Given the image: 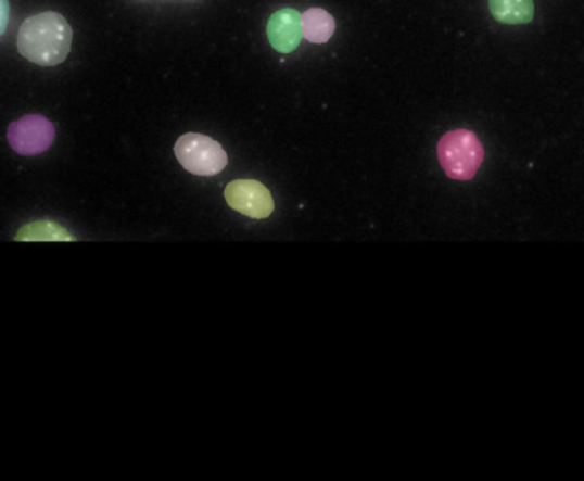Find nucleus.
Here are the masks:
<instances>
[{
	"mask_svg": "<svg viewBox=\"0 0 584 481\" xmlns=\"http://www.w3.org/2000/svg\"><path fill=\"white\" fill-rule=\"evenodd\" d=\"M302 14L295 9H280L269 17L266 33L272 49L280 53H292L299 49L302 38Z\"/></svg>",
	"mask_w": 584,
	"mask_h": 481,
	"instance_id": "obj_6",
	"label": "nucleus"
},
{
	"mask_svg": "<svg viewBox=\"0 0 584 481\" xmlns=\"http://www.w3.org/2000/svg\"><path fill=\"white\" fill-rule=\"evenodd\" d=\"M437 156L447 177L471 180L482 166L485 153L475 132L458 129L444 134L439 141Z\"/></svg>",
	"mask_w": 584,
	"mask_h": 481,
	"instance_id": "obj_2",
	"label": "nucleus"
},
{
	"mask_svg": "<svg viewBox=\"0 0 584 481\" xmlns=\"http://www.w3.org/2000/svg\"><path fill=\"white\" fill-rule=\"evenodd\" d=\"M55 127L41 115H26L8 129V141L21 156H37L52 147Z\"/></svg>",
	"mask_w": 584,
	"mask_h": 481,
	"instance_id": "obj_4",
	"label": "nucleus"
},
{
	"mask_svg": "<svg viewBox=\"0 0 584 481\" xmlns=\"http://www.w3.org/2000/svg\"><path fill=\"white\" fill-rule=\"evenodd\" d=\"M16 240H29V242L33 240H46V242L58 240V242H62V240H74V237L59 223L41 219V221H33L21 228L17 231Z\"/></svg>",
	"mask_w": 584,
	"mask_h": 481,
	"instance_id": "obj_9",
	"label": "nucleus"
},
{
	"mask_svg": "<svg viewBox=\"0 0 584 481\" xmlns=\"http://www.w3.org/2000/svg\"><path fill=\"white\" fill-rule=\"evenodd\" d=\"M73 47V28L62 14L41 13L20 26L17 50L26 61L41 67L62 64Z\"/></svg>",
	"mask_w": 584,
	"mask_h": 481,
	"instance_id": "obj_1",
	"label": "nucleus"
},
{
	"mask_svg": "<svg viewBox=\"0 0 584 481\" xmlns=\"http://www.w3.org/2000/svg\"><path fill=\"white\" fill-rule=\"evenodd\" d=\"M302 35L310 43H326L337 29V21L321 8L307 9L301 16Z\"/></svg>",
	"mask_w": 584,
	"mask_h": 481,
	"instance_id": "obj_7",
	"label": "nucleus"
},
{
	"mask_svg": "<svg viewBox=\"0 0 584 481\" xmlns=\"http://www.w3.org/2000/svg\"><path fill=\"white\" fill-rule=\"evenodd\" d=\"M225 199L231 210L254 219H266L275 211V201L266 186L257 180H236L225 189Z\"/></svg>",
	"mask_w": 584,
	"mask_h": 481,
	"instance_id": "obj_5",
	"label": "nucleus"
},
{
	"mask_svg": "<svg viewBox=\"0 0 584 481\" xmlns=\"http://www.w3.org/2000/svg\"><path fill=\"white\" fill-rule=\"evenodd\" d=\"M9 14H11V9H9L8 0H0V37H2L5 29H8Z\"/></svg>",
	"mask_w": 584,
	"mask_h": 481,
	"instance_id": "obj_10",
	"label": "nucleus"
},
{
	"mask_svg": "<svg viewBox=\"0 0 584 481\" xmlns=\"http://www.w3.org/2000/svg\"><path fill=\"white\" fill-rule=\"evenodd\" d=\"M175 156L189 174L200 177L218 175L228 165L224 147L203 134H183L175 144Z\"/></svg>",
	"mask_w": 584,
	"mask_h": 481,
	"instance_id": "obj_3",
	"label": "nucleus"
},
{
	"mask_svg": "<svg viewBox=\"0 0 584 481\" xmlns=\"http://www.w3.org/2000/svg\"><path fill=\"white\" fill-rule=\"evenodd\" d=\"M491 13L504 25H524L535 16L533 0H488Z\"/></svg>",
	"mask_w": 584,
	"mask_h": 481,
	"instance_id": "obj_8",
	"label": "nucleus"
}]
</instances>
